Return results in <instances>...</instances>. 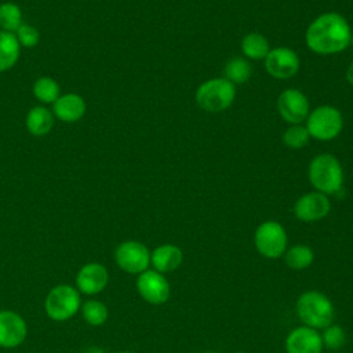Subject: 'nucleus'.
<instances>
[{"label":"nucleus","instance_id":"9b49d317","mask_svg":"<svg viewBox=\"0 0 353 353\" xmlns=\"http://www.w3.org/2000/svg\"><path fill=\"white\" fill-rule=\"evenodd\" d=\"M265 69L274 79H290L295 76L299 69V58L296 52L288 47H276L266 55Z\"/></svg>","mask_w":353,"mask_h":353},{"label":"nucleus","instance_id":"bb28decb","mask_svg":"<svg viewBox=\"0 0 353 353\" xmlns=\"http://www.w3.org/2000/svg\"><path fill=\"white\" fill-rule=\"evenodd\" d=\"M323 330L324 331L320 335L323 346H325L331 350H338L346 343V334H345V330L341 325L330 324L328 327H325Z\"/></svg>","mask_w":353,"mask_h":353},{"label":"nucleus","instance_id":"aec40b11","mask_svg":"<svg viewBox=\"0 0 353 353\" xmlns=\"http://www.w3.org/2000/svg\"><path fill=\"white\" fill-rule=\"evenodd\" d=\"M241 51L250 59H265L270 51V47L263 34L254 32L241 39Z\"/></svg>","mask_w":353,"mask_h":353},{"label":"nucleus","instance_id":"423d86ee","mask_svg":"<svg viewBox=\"0 0 353 353\" xmlns=\"http://www.w3.org/2000/svg\"><path fill=\"white\" fill-rule=\"evenodd\" d=\"M44 309L51 320L66 321L72 319L80 309L79 290L69 284L54 287L44 301Z\"/></svg>","mask_w":353,"mask_h":353},{"label":"nucleus","instance_id":"a878e982","mask_svg":"<svg viewBox=\"0 0 353 353\" xmlns=\"http://www.w3.org/2000/svg\"><path fill=\"white\" fill-rule=\"evenodd\" d=\"M309 139H310L309 131L306 130V127L301 124H291V127H288L283 135V141L285 146L295 150L306 146Z\"/></svg>","mask_w":353,"mask_h":353},{"label":"nucleus","instance_id":"f03ea898","mask_svg":"<svg viewBox=\"0 0 353 353\" xmlns=\"http://www.w3.org/2000/svg\"><path fill=\"white\" fill-rule=\"evenodd\" d=\"M309 181L316 192L323 194H335L343 185V170L338 159L323 153L316 156L309 164Z\"/></svg>","mask_w":353,"mask_h":353},{"label":"nucleus","instance_id":"6e6552de","mask_svg":"<svg viewBox=\"0 0 353 353\" xmlns=\"http://www.w3.org/2000/svg\"><path fill=\"white\" fill-rule=\"evenodd\" d=\"M114 259L120 269L131 274H139L148 270L150 252L148 247L135 240L123 241L114 251Z\"/></svg>","mask_w":353,"mask_h":353},{"label":"nucleus","instance_id":"473e14b6","mask_svg":"<svg viewBox=\"0 0 353 353\" xmlns=\"http://www.w3.org/2000/svg\"><path fill=\"white\" fill-rule=\"evenodd\" d=\"M237 353H245V352H237Z\"/></svg>","mask_w":353,"mask_h":353},{"label":"nucleus","instance_id":"4be33fe9","mask_svg":"<svg viewBox=\"0 0 353 353\" xmlns=\"http://www.w3.org/2000/svg\"><path fill=\"white\" fill-rule=\"evenodd\" d=\"M285 263L288 268L295 270H303L309 268L314 259V254L310 247L305 244L292 245L284 255Z\"/></svg>","mask_w":353,"mask_h":353},{"label":"nucleus","instance_id":"b1692460","mask_svg":"<svg viewBox=\"0 0 353 353\" xmlns=\"http://www.w3.org/2000/svg\"><path fill=\"white\" fill-rule=\"evenodd\" d=\"M81 314L85 323L97 327V325H102L108 320L109 312L103 302L97 299H88L81 306Z\"/></svg>","mask_w":353,"mask_h":353},{"label":"nucleus","instance_id":"5701e85b","mask_svg":"<svg viewBox=\"0 0 353 353\" xmlns=\"http://www.w3.org/2000/svg\"><path fill=\"white\" fill-rule=\"evenodd\" d=\"M22 25V11L11 1L0 4V26L4 32L15 33Z\"/></svg>","mask_w":353,"mask_h":353},{"label":"nucleus","instance_id":"c85d7f7f","mask_svg":"<svg viewBox=\"0 0 353 353\" xmlns=\"http://www.w3.org/2000/svg\"><path fill=\"white\" fill-rule=\"evenodd\" d=\"M346 80L353 85V61L349 63V66L346 69Z\"/></svg>","mask_w":353,"mask_h":353},{"label":"nucleus","instance_id":"2eb2a0df","mask_svg":"<svg viewBox=\"0 0 353 353\" xmlns=\"http://www.w3.org/2000/svg\"><path fill=\"white\" fill-rule=\"evenodd\" d=\"M285 350L287 353H321V336L314 328L298 327L288 334Z\"/></svg>","mask_w":353,"mask_h":353},{"label":"nucleus","instance_id":"f257e3e1","mask_svg":"<svg viewBox=\"0 0 353 353\" xmlns=\"http://www.w3.org/2000/svg\"><path fill=\"white\" fill-rule=\"evenodd\" d=\"M352 30L347 21L336 12L319 15L307 26L306 46L316 54L332 55L342 52L350 44Z\"/></svg>","mask_w":353,"mask_h":353},{"label":"nucleus","instance_id":"7ed1b4c3","mask_svg":"<svg viewBox=\"0 0 353 353\" xmlns=\"http://www.w3.org/2000/svg\"><path fill=\"white\" fill-rule=\"evenodd\" d=\"M296 313L306 327L314 330L328 327L335 317L331 301L319 291L303 292L296 301Z\"/></svg>","mask_w":353,"mask_h":353},{"label":"nucleus","instance_id":"9d476101","mask_svg":"<svg viewBox=\"0 0 353 353\" xmlns=\"http://www.w3.org/2000/svg\"><path fill=\"white\" fill-rule=\"evenodd\" d=\"M277 110L290 124H301L309 114V101L296 88L284 90L277 98Z\"/></svg>","mask_w":353,"mask_h":353},{"label":"nucleus","instance_id":"a211bd4d","mask_svg":"<svg viewBox=\"0 0 353 353\" xmlns=\"http://www.w3.org/2000/svg\"><path fill=\"white\" fill-rule=\"evenodd\" d=\"M54 125V114L44 106H34L26 116V128L34 137L46 135Z\"/></svg>","mask_w":353,"mask_h":353},{"label":"nucleus","instance_id":"2f4dec72","mask_svg":"<svg viewBox=\"0 0 353 353\" xmlns=\"http://www.w3.org/2000/svg\"><path fill=\"white\" fill-rule=\"evenodd\" d=\"M350 44L353 46V32H352V36H350Z\"/></svg>","mask_w":353,"mask_h":353},{"label":"nucleus","instance_id":"ddd939ff","mask_svg":"<svg viewBox=\"0 0 353 353\" xmlns=\"http://www.w3.org/2000/svg\"><path fill=\"white\" fill-rule=\"evenodd\" d=\"M28 334L25 320L15 312L0 310V347L12 349L19 346Z\"/></svg>","mask_w":353,"mask_h":353},{"label":"nucleus","instance_id":"412c9836","mask_svg":"<svg viewBox=\"0 0 353 353\" xmlns=\"http://www.w3.org/2000/svg\"><path fill=\"white\" fill-rule=\"evenodd\" d=\"M252 69L245 58L233 57L229 59L223 68V77L232 84H243L251 77Z\"/></svg>","mask_w":353,"mask_h":353},{"label":"nucleus","instance_id":"cd10ccee","mask_svg":"<svg viewBox=\"0 0 353 353\" xmlns=\"http://www.w3.org/2000/svg\"><path fill=\"white\" fill-rule=\"evenodd\" d=\"M14 34H15L19 46H23V47H28V48L37 46V43L40 40L39 30L36 28L30 26V25H26V23H22Z\"/></svg>","mask_w":353,"mask_h":353},{"label":"nucleus","instance_id":"72a5a7b5","mask_svg":"<svg viewBox=\"0 0 353 353\" xmlns=\"http://www.w3.org/2000/svg\"><path fill=\"white\" fill-rule=\"evenodd\" d=\"M205 353H212V352H205Z\"/></svg>","mask_w":353,"mask_h":353},{"label":"nucleus","instance_id":"20e7f679","mask_svg":"<svg viewBox=\"0 0 353 353\" xmlns=\"http://www.w3.org/2000/svg\"><path fill=\"white\" fill-rule=\"evenodd\" d=\"M197 105L207 112H222L228 109L236 98V85L225 77L205 80L196 90Z\"/></svg>","mask_w":353,"mask_h":353},{"label":"nucleus","instance_id":"0eeeda50","mask_svg":"<svg viewBox=\"0 0 353 353\" xmlns=\"http://www.w3.org/2000/svg\"><path fill=\"white\" fill-rule=\"evenodd\" d=\"M254 244L262 256L276 259L285 252V229L276 221H266L256 228L254 234Z\"/></svg>","mask_w":353,"mask_h":353},{"label":"nucleus","instance_id":"f8f14e48","mask_svg":"<svg viewBox=\"0 0 353 353\" xmlns=\"http://www.w3.org/2000/svg\"><path fill=\"white\" fill-rule=\"evenodd\" d=\"M330 210L331 204L327 194L320 192H310L301 196L294 205V214L302 222L320 221L328 215Z\"/></svg>","mask_w":353,"mask_h":353},{"label":"nucleus","instance_id":"7c9ffc66","mask_svg":"<svg viewBox=\"0 0 353 353\" xmlns=\"http://www.w3.org/2000/svg\"><path fill=\"white\" fill-rule=\"evenodd\" d=\"M117 353H134V352H130V350H123V352H117Z\"/></svg>","mask_w":353,"mask_h":353},{"label":"nucleus","instance_id":"39448f33","mask_svg":"<svg viewBox=\"0 0 353 353\" xmlns=\"http://www.w3.org/2000/svg\"><path fill=\"white\" fill-rule=\"evenodd\" d=\"M306 130L317 141H331L336 138L343 127L341 112L331 105L317 106L306 117Z\"/></svg>","mask_w":353,"mask_h":353},{"label":"nucleus","instance_id":"6ab92c4d","mask_svg":"<svg viewBox=\"0 0 353 353\" xmlns=\"http://www.w3.org/2000/svg\"><path fill=\"white\" fill-rule=\"evenodd\" d=\"M21 46L14 33L0 30V72L11 69L18 58Z\"/></svg>","mask_w":353,"mask_h":353},{"label":"nucleus","instance_id":"c756f323","mask_svg":"<svg viewBox=\"0 0 353 353\" xmlns=\"http://www.w3.org/2000/svg\"><path fill=\"white\" fill-rule=\"evenodd\" d=\"M81 353H106L102 347H98V346H90V347H85Z\"/></svg>","mask_w":353,"mask_h":353},{"label":"nucleus","instance_id":"1a4fd4ad","mask_svg":"<svg viewBox=\"0 0 353 353\" xmlns=\"http://www.w3.org/2000/svg\"><path fill=\"white\" fill-rule=\"evenodd\" d=\"M139 295L152 305H161L170 298V284L163 273L157 270H145L137 279Z\"/></svg>","mask_w":353,"mask_h":353},{"label":"nucleus","instance_id":"dca6fc26","mask_svg":"<svg viewBox=\"0 0 353 353\" xmlns=\"http://www.w3.org/2000/svg\"><path fill=\"white\" fill-rule=\"evenodd\" d=\"M52 110L57 119L65 123H74L80 120L85 113V101L77 94H66L59 97L54 105Z\"/></svg>","mask_w":353,"mask_h":353},{"label":"nucleus","instance_id":"4468645a","mask_svg":"<svg viewBox=\"0 0 353 353\" xmlns=\"http://www.w3.org/2000/svg\"><path fill=\"white\" fill-rule=\"evenodd\" d=\"M109 281L108 270L98 262L85 263L76 276V287L85 295H95L105 290Z\"/></svg>","mask_w":353,"mask_h":353},{"label":"nucleus","instance_id":"393cba45","mask_svg":"<svg viewBox=\"0 0 353 353\" xmlns=\"http://www.w3.org/2000/svg\"><path fill=\"white\" fill-rule=\"evenodd\" d=\"M59 91L58 83L51 77H40L33 84V94L43 103H54L61 97Z\"/></svg>","mask_w":353,"mask_h":353},{"label":"nucleus","instance_id":"f3484780","mask_svg":"<svg viewBox=\"0 0 353 353\" xmlns=\"http://www.w3.org/2000/svg\"><path fill=\"white\" fill-rule=\"evenodd\" d=\"M183 261L182 250L174 244H163L150 252V262L154 270L160 273H168L179 268Z\"/></svg>","mask_w":353,"mask_h":353}]
</instances>
